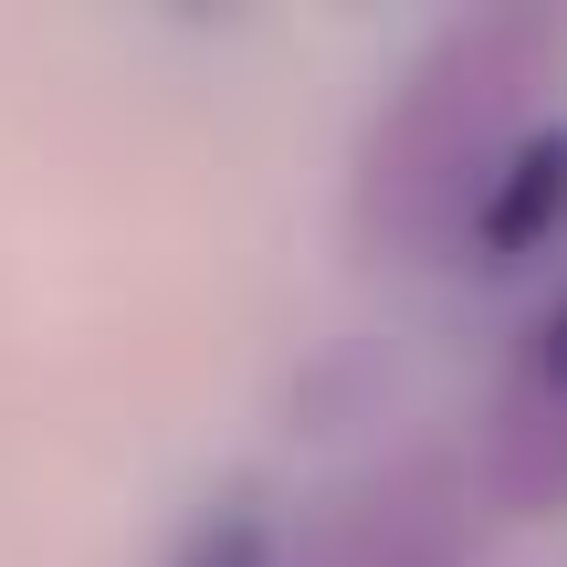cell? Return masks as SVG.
<instances>
[{"label": "cell", "mask_w": 567, "mask_h": 567, "mask_svg": "<svg viewBox=\"0 0 567 567\" xmlns=\"http://www.w3.org/2000/svg\"><path fill=\"white\" fill-rule=\"evenodd\" d=\"M567 32L547 11H452L421 53L389 74L358 137V231L400 264L473 252L494 189L547 137V74Z\"/></svg>", "instance_id": "6da1fadb"}, {"label": "cell", "mask_w": 567, "mask_h": 567, "mask_svg": "<svg viewBox=\"0 0 567 567\" xmlns=\"http://www.w3.org/2000/svg\"><path fill=\"white\" fill-rule=\"evenodd\" d=\"M484 494L505 515L567 505V295L536 305V326L505 358V389L484 410Z\"/></svg>", "instance_id": "7a4b0ae2"}, {"label": "cell", "mask_w": 567, "mask_h": 567, "mask_svg": "<svg viewBox=\"0 0 567 567\" xmlns=\"http://www.w3.org/2000/svg\"><path fill=\"white\" fill-rule=\"evenodd\" d=\"M305 567H463V505L431 473H368L337 494Z\"/></svg>", "instance_id": "3957f363"}, {"label": "cell", "mask_w": 567, "mask_h": 567, "mask_svg": "<svg viewBox=\"0 0 567 567\" xmlns=\"http://www.w3.org/2000/svg\"><path fill=\"white\" fill-rule=\"evenodd\" d=\"M567 221V126H547V137L515 158V179L494 189V210H484V231H473V252H536L547 231Z\"/></svg>", "instance_id": "277c9868"}, {"label": "cell", "mask_w": 567, "mask_h": 567, "mask_svg": "<svg viewBox=\"0 0 567 567\" xmlns=\"http://www.w3.org/2000/svg\"><path fill=\"white\" fill-rule=\"evenodd\" d=\"M168 567H295V557H284L274 515L252 505V494H231V505H210L200 526L179 536V557H168Z\"/></svg>", "instance_id": "5b68a950"}]
</instances>
